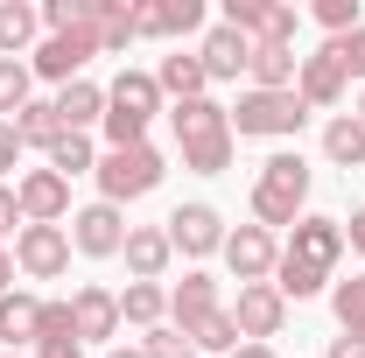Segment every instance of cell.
Segmentation results:
<instances>
[{
  "instance_id": "6da1fadb",
  "label": "cell",
  "mask_w": 365,
  "mask_h": 358,
  "mask_svg": "<svg viewBox=\"0 0 365 358\" xmlns=\"http://www.w3.org/2000/svg\"><path fill=\"white\" fill-rule=\"evenodd\" d=\"M337 260H344V225H337V218H317V211H302V218L288 225L281 260H274V288H281L288 302L323 295V288H330V274H337Z\"/></svg>"
},
{
  "instance_id": "7a4b0ae2",
  "label": "cell",
  "mask_w": 365,
  "mask_h": 358,
  "mask_svg": "<svg viewBox=\"0 0 365 358\" xmlns=\"http://www.w3.org/2000/svg\"><path fill=\"white\" fill-rule=\"evenodd\" d=\"M169 127H176L182 169H197V176H225V169H232V113L218 106V98L169 106Z\"/></svg>"
},
{
  "instance_id": "3957f363",
  "label": "cell",
  "mask_w": 365,
  "mask_h": 358,
  "mask_svg": "<svg viewBox=\"0 0 365 358\" xmlns=\"http://www.w3.org/2000/svg\"><path fill=\"white\" fill-rule=\"evenodd\" d=\"M309 204V162L302 155H267L260 176H253V225H295Z\"/></svg>"
},
{
  "instance_id": "277c9868",
  "label": "cell",
  "mask_w": 365,
  "mask_h": 358,
  "mask_svg": "<svg viewBox=\"0 0 365 358\" xmlns=\"http://www.w3.org/2000/svg\"><path fill=\"white\" fill-rule=\"evenodd\" d=\"M162 113V85L148 78V71H120L113 85H106V140L113 148H134V140H148V120Z\"/></svg>"
},
{
  "instance_id": "5b68a950",
  "label": "cell",
  "mask_w": 365,
  "mask_h": 358,
  "mask_svg": "<svg viewBox=\"0 0 365 358\" xmlns=\"http://www.w3.org/2000/svg\"><path fill=\"white\" fill-rule=\"evenodd\" d=\"M91 176H98V204H134V197H148L169 176V162H162L155 140H134V148H106Z\"/></svg>"
},
{
  "instance_id": "8992f818",
  "label": "cell",
  "mask_w": 365,
  "mask_h": 358,
  "mask_svg": "<svg viewBox=\"0 0 365 358\" xmlns=\"http://www.w3.org/2000/svg\"><path fill=\"white\" fill-rule=\"evenodd\" d=\"M302 120H309V106L295 91H246L232 106V140H288Z\"/></svg>"
},
{
  "instance_id": "52a82bcc",
  "label": "cell",
  "mask_w": 365,
  "mask_h": 358,
  "mask_svg": "<svg viewBox=\"0 0 365 358\" xmlns=\"http://www.w3.org/2000/svg\"><path fill=\"white\" fill-rule=\"evenodd\" d=\"M225 21L246 36V43H260V49H295V7L288 0H225Z\"/></svg>"
},
{
  "instance_id": "ba28073f",
  "label": "cell",
  "mask_w": 365,
  "mask_h": 358,
  "mask_svg": "<svg viewBox=\"0 0 365 358\" xmlns=\"http://www.w3.org/2000/svg\"><path fill=\"white\" fill-rule=\"evenodd\" d=\"M91 56H98V36H91V29H63V36H43V43H36L29 71H36V78H49V85L63 91V85H78V78H85Z\"/></svg>"
},
{
  "instance_id": "9c48e42d",
  "label": "cell",
  "mask_w": 365,
  "mask_h": 358,
  "mask_svg": "<svg viewBox=\"0 0 365 358\" xmlns=\"http://www.w3.org/2000/svg\"><path fill=\"white\" fill-rule=\"evenodd\" d=\"M14 267L29 274V281H56V274L71 267V232L63 225H21L14 232Z\"/></svg>"
},
{
  "instance_id": "30bf717a",
  "label": "cell",
  "mask_w": 365,
  "mask_h": 358,
  "mask_svg": "<svg viewBox=\"0 0 365 358\" xmlns=\"http://www.w3.org/2000/svg\"><path fill=\"white\" fill-rule=\"evenodd\" d=\"M225 316L239 323L246 344H267V337H281V323H288V295H281L274 281H253V288H239V302H232Z\"/></svg>"
},
{
  "instance_id": "8fae6325",
  "label": "cell",
  "mask_w": 365,
  "mask_h": 358,
  "mask_svg": "<svg viewBox=\"0 0 365 358\" xmlns=\"http://www.w3.org/2000/svg\"><path fill=\"white\" fill-rule=\"evenodd\" d=\"M225 267H232V281L239 288H253V281H267L274 274V260H281V246H274V232L267 225H239V232H225Z\"/></svg>"
},
{
  "instance_id": "7c38bea8",
  "label": "cell",
  "mask_w": 365,
  "mask_h": 358,
  "mask_svg": "<svg viewBox=\"0 0 365 358\" xmlns=\"http://www.w3.org/2000/svg\"><path fill=\"white\" fill-rule=\"evenodd\" d=\"M127 232H134V225L120 218V204H85V211H71V246L91 253V260H113V253L127 246Z\"/></svg>"
},
{
  "instance_id": "4fadbf2b",
  "label": "cell",
  "mask_w": 365,
  "mask_h": 358,
  "mask_svg": "<svg viewBox=\"0 0 365 358\" xmlns=\"http://www.w3.org/2000/svg\"><path fill=\"white\" fill-rule=\"evenodd\" d=\"M14 197H21V225H63V218H71V183L56 176L49 162L14 183Z\"/></svg>"
},
{
  "instance_id": "5bb4252c",
  "label": "cell",
  "mask_w": 365,
  "mask_h": 358,
  "mask_svg": "<svg viewBox=\"0 0 365 358\" xmlns=\"http://www.w3.org/2000/svg\"><path fill=\"white\" fill-rule=\"evenodd\" d=\"M162 232H169V246L190 253V260H204V253H218V246H225V218H218L211 204H176Z\"/></svg>"
},
{
  "instance_id": "9a60e30c",
  "label": "cell",
  "mask_w": 365,
  "mask_h": 358,
  "mask_svg": "<svg viewBox=\"0 0 365 358\" xmlns=\"http://www.w3.org/2000/svg\"><path fill=\"white\" fill-rule=\"evenodd\" d=\"M134 29L169 43V36H197L204 29V0H140L134 7Z\"/></svg>"
},
{
  "instance_id": "2e32d148",
  "label": "cell",
  "mask_w": 365,
  "mask_h": 358,
  "mask_svg": "<svg viewBox=\"0 0 365 358\" xmlns=\"http://www.w3.org/2000/svg\"><path fill=\"white\" fill-rule=\"evenodd\" d=\"M71 323H78V344H98V337H113L120 330V295L113 288H98V281H85L78 295H71Z\"/></svg>"
},
{
  "instance_id": "e0dca14e",
  "label": "cell",
  "mask_w": 365,
  "mask_h": 358,
  "mask_svg": "<svg viewBox=\"0 0 365 358\" xmlns=\"http://www.w3.org/2000/svg\"><path fill=\"white\" fill-rule=\"evenodd\" d=\"M197 63H204V78H239V71L253 63V43H246L232 21H218V29H204V43H197Z\"/></svg>"
},
{
  "instance_id": "ac0fdd59",
  "label": "cell",
  "mask_w": 365,
  "mask_h": 358,
  "mask_svg": "<svg viewBox=\"0 0 365 358\" xmlns=\"http://www.w3.org/2000/svg\"><path fill=\"white\" fill-rule=\"evenodd\" d=\"M218 310H225V302H218V281H211V274H182L176 288H169V323H176V330H197L204 316H218Z\"/></svg>"
},
{
  "instance_id": "d6986e66",
  "label": "cell",
  "mask_w": 365,
  "mask_h": 358,
  "mask_svg": "<svg viewBox=\"0 0 365 358\" xmlns=\"http://www.w3.org/2000/svg\"><path fill=\"white\" fill-rule=\"evenodd\" d=\"M344 85H351V78H344V63H337L330 49L302 56V71H295V98H302V106H337Z\"/></svg>"
},
{
  "instance_id": "ffe728a7",
  "label": "cell",
  "mask_w": 365,
  "mask_h": 358,
  "mask_svg": "<svg viewBox=\"0 0 365 358\" xmlns=\"http://www.w3.org/2000/svg\"><path fill=\"white\" fill-rule=\"evenodd\" d=\"M120 253H127L134 281H162V274H169V260H176V246H169V232H162V225H134Z\"/></svg>"
},
{
  "instance_id": "44dd1931",
  "label": "cell",
  "mask_w": 365,
  "mask_h": 358,
  "mask_svg": "<svg viewBox=\"0 0 365 358\" xmlns=\"http://www.w3.org/2000/svg\"><path fill=\"white\" fill-rule=\"evenodd\" d=\"M49 106H56V127H63V134H85L91 120H106V85L78 78V85H63V91H56Z\"/></svg>"
},
{
  "instance_id": "7402d4cb",
  "label": "cell",
  "mask_w": 365,
  "mask_h": 358,
  "mask_svg": "<svg viewBox=\"0 0 365 358\" xmlns=\"http://www.w3.org/2000/svg\"><path fill=\"white\" fill-rule=\"evenodd\" d=\"M36 36H43V7H29V0H0V56L36 49Z\"/></svg>"
},
{
  "instance_id": "603a6c76",
  "label": "cell",
  "mask_w": 365,
  "mask_h": 358,
  "mask_svg": "<svg viewBox=\"0 0 365 358\" xmlns=\"http://www.w3.org/2000/svg\"><path fill=\"white\" fill-rule=\"evenodd\" d=\"M295 71H302L295 49H260V43H253V63H246L253 91H295Z\"/></svg>"
},
{
  "instance_id": "cb8c5ba5",
  "label": "cell",
  "mask_w": 365,
  "mask_h": 358,
  "mask_svg": "<svg viewBox=\"0 0 365 358\" xmlns=\"http://www.w3.org/2000/svg\"><path fill=\"white\" fill-rule=\"evenodd\" d=\"M162 316H169V288H162V281H127V295H120V323L162 330Z\"/></svg>"
},
{
  "instance_id": "d4e9b609",
  "label": "cell",
  "mask_w": 365,
  "mask_h": 358,
  "mask_svg": "<svg viewBox=\"0 0 365 358\" xmlns=\"http://www.w3.org/2000/svg\"><path fill=\"white\" fill-rule=\"evenodd\" d=\"M91 36H98V56H106V49H127L140 36L134 7H127V0H91Z\"/></svg>"
},
{
  "instance_id": "484cf974",
  "label": "cell",
  "mask_w": 365,
  "mask_h": 358,
  "mask_svg": "<svg viewBox=\"0 0 365 358\" xmlns=\"http://www.w3.org/2000/svg\"><path fill=\"white\" fill-rule=\"evenodd\" d=\"M155 85L169 91V98H176V106H190V98H204V85H211V78H204V63H197V56H162V71H155Z\"/></svg>"
},
{
  "instance_id": "4316f807",
  "label": "cell",
  "mask_w": 365,
  "mask_h": 358,
  "mask_svg": "<svg viewBox=\"0 0 365 358\" xmlns=\"http://www.w3.org/2000/svg\"><path fill=\"white\" fill-rule=\"evenodd\" d=\"M323 155H330L337 169H365V127H359V113H344V120L323 127Z\"/></svg>"
},
{
  "instance_id": "83f0119b",
  "label": "cell",
  "mask_w": 365,
  "mask_h": 358,
  "mask_svg": "<svg viewBox=\"0 0 365 358\" xmlns=\"http://www.w3.org/2000/svg\"><path fill=\"white\" fill-rule=\"evenodd\" d=\"M36 316H43L36 295H0V344H36Z\"/></svg>"
},
{
  "instance_id": "f1b7e54d",
  "label": "cell",
  "mask_w": 365,
  "mask_h": 358,
  "mask_svg": "<svg viewBox=\"0 0 365 358\" xmlns=\"http://www.w3.org/2000/svg\"><path fill=\"white\" fill-rule=\"evenodd\" d=\"M14 134H21V148H43L49 155V140L63 134V127H56V106H49V98H29V106L14 113Z\"/></svg>"
},
{
  "instance_id": "f546056e",
  "label": "cell",
  "mask_w": 365,
  "mask_h": 358,
  "mask_svg": "<svg viewBox=\"0 0 365 358\" xmlns=\"http://www.w3.org/2000/svg\"><path fill=\"white\" fill-rule=\"evenodd\" d=\"M330 310H337V330L365 344V274H351V281L330 288Z\"/></svg>"
},
{
  "instance_id": "4dcf8cb0",
  "label": "cell",
  "mask_w": 365,
  "mask_h": 358,
  "mask_svg": "<svg viewBox=\"0 0 365 358\" xmlns=\"http://www.w3.org/2000/svg\"><path fill=\"white\" fill-rule=\"evenodd\" d=\"M29 85H36L29 56H0V120H14V113L29 106Z\"/></svg>"
},
{
  "instance_id": "1f68e13d",
  "label": "cell",
  "mask_w": 365,
  "mask_h": 358,
  "mask_svg": "<svg viewBox=\"0 0 365 358\" xmlns=\"http://www.w3.org/2000/svg\"><path fill=\"white\" fill-rule=\"evenodd\" d=\"M49 169L71 183V176H85V169H98V155H91L85 134H56V140H49Z\"/></svg>"
},
{
  "instance_id": "d6a6232c",
  "label": "cell",
  "mask_w": 365,
  "mask_h": 358,
  "mask_svg": "<svg viewBox=\"0 0 365 358\" xmlns=\"http://www.w3.org/2000/svg\"><path fill=\"white\" fill-rule=\"evenodd\" d=\"M182 337H190L197 352H239V344H246V337H239V323H232L225 310H218V316H204V323H197V330H182Z\"/></svg>"
},
{
  "instance_id": "836d02e7",
  "label": "cell",
  "mask_w": 365,
  "mask_h": 358,
  "mask_svg": "<svg viewBox=\"0 0 365 358\" xmlns=\"http://www.w3.org/2000/svg\"><path fill=\"white\" fill-rule=\"evenodd\" d=\"M140 358H197V344L182 337L176 323H162V330H148V344H140Z\"/></svg>"
},
{
  "instance_id": "e575fe53",
  "label": "cell",
  "mask_w": 365,
  "mask_h": 358,
  "mask_svg": "<svg viewBox=\"0 0 365 358\" xmlns=\"http://www.w3.org/2000/svg\"><path fill=\"white\" fill-rule=\"evenodd\" d=\"M317 21L330 29V43L351 36V29H359V0H317Z\"/></svg>"
},
{
  "instance_id": "d590c367",
  "label": "cell",
  "mask_w": 365,
  "mask_h": 358,
  "mask_svg": "<svg viewBox=\"0 0 365 358\" xmlns=\"http://www.w3.org/2000/svg\"><path fill=\"white\" fill-rule=\"evenodd\" d=\"M330 56L344 63V78H359V85H365V21L351 29V36H337V43H330Z\"/></svg>"
},
{
  "instance_id": "8d00e7d4",
  "label": "cell",
  "mask_w": 365,
  "mask_h": 358,
  "mask_svg": "<svg viewBox=\"0 0 365 358\" xmlns=\"http://www.w3.org/2000/svg\"><path fill=\"white\" fill-rule=\"evenodd\" d=\"M43 337H78L71 302H43V316H36V344H43Z\"/></svg>"
},
{
  "instance_id": "74e56055",
  "label": "cell",
  "mask_w": 365,
  "mask_h": 358,
  "mask_svg": "<svg viewBox=\"0 0 365 358\" xmlns=\"http://www.w3.org/2000/svg\"><path fill=\"white\" fill-rule=\"evenodd\" d=\"M21 162V134H14V120H0V176Z\"/></svg>"
},
{
  "instance_id": "f35d334b",
  "label": "cell",
  "mask_w": 365,
  "mask_h": 358,
  "mask_svg": "<svg viewBox=\"0 0 365 358\" xmlns=\"http://www.w3.org/2000/svg\"><path fill=\"white\" fill-rule=\"evenodd\" d=\"M36 358H85V344H78V337H43Z\"/></svg>"
},
{
  "instance_id": "ab89813d",
  "label": "cell",
  "mask_w": 365,
  "mask_h": 358,
  "mask_svg": "<svg viewBox=\"0 0 365 358\" xmlns=\"http://www.w3.org/2000/svg\"><path fill=\"white\" fill-rule=\"evenodd\" d=\"M14 225H21V197L0 183V232H14Z\"/></svg>"
},
{
  "instance_id": "60d3db41",
  "label": "cell",
  "mask_w": 365,
  "mask_h": 358,
  "mask_svg": "<svg viewBox=\"0 0 365 358\" xmlns=\"http://www.w3.org/2000/svg\"><path fill=\"white\" fill-rule=\"evenodd\" d=\"M344 246H351V253H365V204L351 211V225H344Z\"/></svg>"
},
{
  "instance_id": "b9f144b4",
  "label": "cell",
  "mask_w": 365,
  "mask_h": 358,
  "mask_svg": "<svg viewBox=\"0 0 365 358\" xmlns=\"http://www.w3.org/2000/svg\"><path fill=\"white\" fill-rule=\"evenodd\" d=\"M330 358H365V344L359 337H330Z\"/></svg>"
},
{
  "instance_id": "7bdbcfd3",
  "label": "cell",
  "mask_w": 365,
  "mask_h": 358,
  "mask_svg": "<svg viewBox=\"0 0 365 358\" xmlns=\"http://www.w3.org/2000/svg\"><path fill=\"white\" fill-rule=\"evenodd\" d=\"M0 295H14V253L0 246Z\"/></svg>"
},
{
  "instance_id": "ee69618b",
  "label": "cell",
  "mask_w": 365,
  "mask_h": 358,
  "mask_svg": "<svg viewBox=\"0 0 365 358\" xmlns=\"http://www.w3.org/2000/svg\"><path fill=\"white\" fill-rule=\"evenodd\" d=\"M232 358H274V352H267V344H239Z\"/></svg>"
},
{
  "instance_id": "f6af8a7d",
  "label": "cell",
  "mask_w": 365,
  "mask_h": 358,
  "mask_svg": "<svg viewBox=\"0 0 365 358\" xmlns=\"http://www.w3.org/2000/svg\"><path fill=\"white\" fill-rule=\"evenodd\" d=\"M359 127H365V91H359Z\"/></svg>"
},
{
  "instance_id": "bcb514c9",
  "label": "cell",
  "mask_w": 365,
  "mask_h": 358,
  "mask_svg": "<svg viewBox=\"0 0 365 358\" xmlns=\"http://www.w3.org/2000/svg\"><path fill=\"white\" fill-rule=\"evenodd\" d=\"M113 358H140V352H113Z\"/></svg>"
},
{
  "instance_id": "7dc6e473",
  "label": "cell",
  "mask_w": 365,
  "mask_h": 358,
  "mask_svg": "<svg viewBox=\"0 0 365 358\" xmlns=\"http://www.w3.org/2000/svg\"><path fill=\"white\" fill-rule=\"evenodd\" d=\"M7 358H21V352H7Z\"/></svg>"
}]
</instances>
